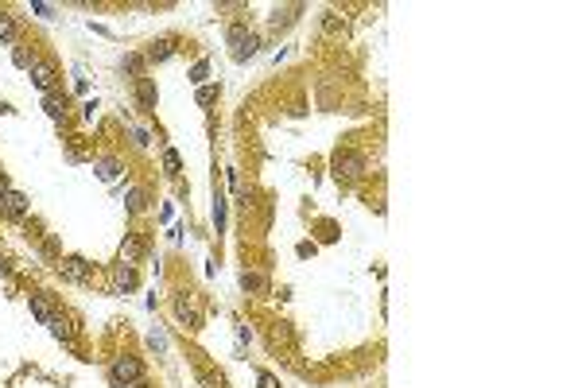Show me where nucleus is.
Masks as SVG:
<instances>
[{
	"mask_svg": "<svg viewBox=\"0 0 582 388\" xmlns=\"http://www.w3.org/2000/svg\"><path fill=\"white\" fill-rule=\"evenodd\" d=\"M140 380H144V361L132 358V353H125V358H117L109 365V385L113 388H132Z\"/></svg>",
	"mask_w": 582,
	"mask_h": 388,
	"instance_id": "1",
	"label": "nucleus"
},
{
	"mask_svg": "<svg viewBox=\"0 0 582 388\" xmlns=\"http://www.w3.org/2000/svg\"><path fill=\"white\" fill-rule=\"evenodd\" d=\"M330 167H334V175H338V179H345V183H349V179H361V175H365V159H361L357 152H342V148L334 152Z\"/></svg>",
	"mask_w": 582,
	"mask_h": 388,
	"instance_id": "2",
	"label": "nucleus"
},
{
	"mask_svg": "<svg viewBox=\"0 0 582 388\" xmlns=\"http://www.w3.org/2000/svg\"><path fill=\"white\" fill-rule=\"evenodd\" d=\"M229 43H233V58H237V62H245V58L257 55V35L245 31L241 24H237V28H229Z\"/></svg>",
	"mask_w": 582,
	"mask_h": 388,
	"instance_id": "3",
	"label": "nucleus"
},
{
	"mask_svg": "<svg viewBox=\"0 0 582 388\" xmlns=\"http://www.w3.org/2000/svg\"><path fill=\"white\" fill-rule=\"evenodd\" d=\"M31 82H35V89H39V94H55V67H51L47 58H31Z\"/></svg>",
	"mask_w": 582,
	"mask_h": 388,
	"instance_id": "4",
	"label": "nucleus"
},
{
	"mask_svg": "<svg viewBox=\"0 0 582 388\" xmlns=\"http://www.w3.org/2000/svg\"><path fill=\"white\" fill-rule=\"evenodd\" d=\"M59 276L70 283H89V264L82 256H59Z\"/></svg>",
	"mask_w": 582,
	"mask_h": 388,
	"instance_id": "5",
	"label": "nucleus"
},
{
	"mask_svg": "<svg viewBox=\"0 0 582 388\" xmlns=\"http://www.w3.org/2000/svg\"><path fill=\"white\" fill-rule=\"evenodd\" d=\"M28 194H20V191H8V194H0V213L4 218H24L28 213Z\"/></svg>",
	"mask_w": 582,
	"mask_h": 388,
	"instance_id": "6",
	"label": "nucleus"
},
{
	"mask_svg": "<svg viewBox=\"0 0 582 388\" xmlns=\"http://www.w3.org/2000/svg\"><path fill=\"white\" fill-rule=\"evenodd\" d=\"M156 78H136V105L144 109V113H156Z\"/></svg>",
	"mask_w": 582,
	"mask_h": 388,
	"instance_id": "7",
	"label": "nucleus"
},
{
	"mask_svg": "<svg viewBox=\"0 0 582 388\" xmlns=\"http://www.w3.org/2000/svg\"><path fill=\"white\" fill-rule=\"evenodd\" d=\"M175 55V39L171 35H159L148 43V51H144V62H167V58Z\"/></svg>",
	"mask_w": 582,
	"mask_h": 388,
	"instance_id": "8",
	"label": "nucleus"
},
{
	"mask_svg": "<svg viewBox=\"0 0 582 388\" xmlns=\"http://www.w3.org/2000/svg\"><path fill=\"white\" fill-rule=\"evenodd\" d=\"M144 256V245H140L136 233H125V241H120V264H132L136 268V261Z\"/></svg>",
	"mask_w": 582,
	"mask_h": 388,
	"instance_id": "9",
	"label": "nucleus"
},
{
	"mask_svg": "<svg viewBox=\"0 0 582 388\" xmlns=\"http://www.w3.org/2000/svg\"><path fill=\"white\" fill-rule=\"evenodd\" d=\"M43 109H47V116L55 121V125H62V121H66V97H59V94H43Z\"/></svg>",
	"mask_w": 582,
	"mask_h": 388,
	"instance_id": "10",
	"label": "nucleus"
},
{
	"mask_svg": "<svg viewBox=\"0 0 582 388\" xmlns=\"http://www.w3.org/2000/svg\"><path fill=\"white\" fill-rule=\"evenodd\" d=\"M28 303H31V315H35V319H39L43 326H47V322L55 319V315H59V310H55V303H51L47 295H31Z\"/></svg>",
	"mask_w": 582,
	"mask_h": 388,
	"instance_id": "11",
	"label": "nucleus"
},
{
	"mask_svg": "<svg viewBox=\"0 0 582 388\" xmlns=\"http://www.w3.org/2000/svg\"><path fill=\"white\" fill-rule=\"evenodd\" d=\"M113 283H117V291H132L136 288V268L132 264H117L113 268Z\"/></svg>",
	"mask_w": 582,
	"mask_h": 388,
	"instance_id": "12",
	"label": "nucleus"
},
{
	"mask_svg": "<svg viewBox=\"0 0 582 388\" xmlns=\"http://www.w3.org/2000/svg\"><path fill=\"white\" fill-rule=\"evenodd\" d=\"M241 288L253 291V295H264V291H268V280L260 276V272H241Z\"/></svg>",
	"mask_w": 582,
	"mask_h": 388,
	"instance_id": "13",
	"label": "nucleus"
},
{
	"mask_svg": "<svg viewBox=\"0 0 582 388\" xmlns=\"http://www.w3.org/2000/svg\"><path fill=\"white\" fill-rule=\"evenodd\" d=\"M144 67H148V62H144V55H125V58H120V70H125V74H132V78H144Z\"/></svg>",
	"mask_w": 582,
	"mask_h": 388,
	"instance_id": "14",
	"label": "nucleus"
},
{
	"mask_svg": "<svg viewBox=\"0 0 582 388\" xmlns=\"http://www.w3.org/2000/svg\"><path fill=\"white\" fill-rule=\"evenodd\" d=\"M125 202H129V213H144L148 210V194L140 191V186H132V191L125 194Z\"/></svg>",
	"mask_w": 582,
	"mask_h": 388,
	"instance_id": "15",
	"label": "nucleus"
},
{
	"mask_svg": "<svg viewBox=\"0 0 582 388\" xmlns=\"http://www.w3.org/2000/svg\"><path fill=\"white\" fill-rule=\"evenodd\" d=\"M47 326H51V334H55L59 342H74V330H70V322L62 319V315H55V319H51Z\"/></svg>",
	"mask_w": 582,
	"mask_h": 388,
	"instance_id": "16",
	"label": "nucleus"
},
{
	"mask_svg": "<svg viewBox=\"0 0 582 388\" xmlns=\"http://www.w3.org/2000/svg\"><path fill=\"white\" fill-rule=\"evenodd\" d=\"M0 39H4V43H16V16H12V12H0Z\"/></svg>",
	"mask_w": 582,
	"mask_h": 388,
	"instance_id": "17",
	"label": "nucleus"
},
{
	"mask_svg": "<svg viewBox=\"0 0 582 388\" xmlns=\"http://www.w3.org/2000/svg\"><path fill=\"white\" fill-rule=\"evenodd\" d=\"M322 31H326V35H345V19H338L334 12H326V16H322Z\"/></svg>",
	"mask_w": 582,
	"mask_h": 388,
	"instance_id": "18",
	"label": "nucleus"
},
{
	"mask_svg": "<svg viewBox=\"0 0 582 388\" xmlns=\"http://www.w3.org/2000/svg\"><path fill=\"white\" fill-rule=\"evenodd\" d=\"M217 94H221V89H217V86H198L194 101H198V105H202V109H206V105H214V101H217Z\"/></svg>",
	"mask_w": 582,
	"mask_h": 388,
	"instance_id": "19",
	"label": "nucleus"
},
{
	"mask_svg": "<svg viewBox=\"0 0 582 388\" xmlns=\"http://www.w3.org/2000/svg\"><path fill=\"white\" fill-rule=\"evenodd\" d=\"M93 171H98L101 179L109 183V179H117V171H120V159H101V164L93 167Z\"/></svg>",
	"mask_w": 582,
	"mask_h": 388,
	"instance_id": "20",
	"label": "nucleus"
},
{
	"mask_svg": "<svg viewBox=\"0 0 582 388\" xmlns=\"http://www.w3.org/2000/svg\"><path fill=\"white\" fill-rule=\"evenodd\" d=\"M206 74H210V62L206 58H198L194 67H190V82H194V86H206Z\"/></svg>",
	"mask_w": 582,
	"mask_h": 388,
	"instance_id": "21",
	"label": "nucleus"
},
{
	"mask_svg": "<svg viewBox=\"0 0 582 388\" xmlns=\"http://www.w3.org/2000/svg\"><path fill=\"white\" fill-rule=\"evenodd\" d=\"M179 167H183V164H179V152H175V148H163V171L179 175Z\"/></svg>",
	"mask_w": 582,
	"mask_h": 388,
	"instance_id": "22",
	"label": "nucleus"
},
{
	"mask_svg": "<svg viewBox=\"0 0 582 388\" xmlns=\"http://www.w3.org/2000/svg\"><path fill=\"white\" fill-rule=\"evenodd\" d=\"M214 225H217V229L226 225V198H221V194L214 198Z\"/></svg>",
	"mask_w": 582,
	"mask_h": 388,
	"instance_id": "23",
	"label": "nucleus"
},
{
	"mask_svg": "<svg viewBox=\"0 0 582 388\" xmlns=\"http://www.w3.org/2000/svg\"><path fill=\"white\" fill-rule=\"evenodd\" d=\"M12 62H16L20 70H31V55H28L24 47H16V51H12Z\"/></svg>",
	"mask_w": 582,
	"mask_h": 388,
	"instance_id": "24",
	"label": "nucleus"
},
{
	"mask_svg": "<svg viewBox=\"0 0 582 388\" xmlns=\"http://www.w3.org/2000/svg\"><path fill=\"white\" fill-rule=\"evenodd\" d=\"M31 12H35L39 19H55V8H51V4H39V0L31 4Z\"/></svg>",
	"mask_w": 582,
	"mask_h": 388,
	"instance_id": "25",
	"label": "nucleus"
},
{
	"mask_svg": "<svg viewBox=\"0 0 582 388\" xmlns=\"http://www.w3.org/2000/svg\"><path fill=\"white\" fill-rule=\"evenodd\" d=\"M257 385L260 388H280V380L272 377V373H257Z\"/></svg>",
	"mask_w": 582,
	"mask_h": 388,
	"instance_id": "26",
	"label": "nucleus"
},
{
	"mask_svg": "<svg viewBox=\"0 0 582 388\" xmlns=\"http://www.w3.org/2000/svg\"><path fill=\"white\" fill-rule=\"evenodd\" d=\"M132 140H136V148H148L152 144V136L144 132V128H132Z\"/></svg>",
	"mask_w": 582,
	"mask_h": 388,
	"instance_id": "27",
	"label": "nucleus"
},
{
	"mask_svg": "<svg viewBox=\"0 0 582 388\" xmlns=\"http://www.w3.org/2000/svg\"><path fill=\"white\" fill-rule=\"evenodd\" d=\"M334 237H338V229L330 222H322V241H334Z\"/></svg>",
	"mask_w": 582,
	"mask_h": 388,
	"instance_id": "28",
	"label": "nucleus"
},
{
	"mask_svg": "<svg viewBox=\"0 0 582 388\" xmlns=\"http://www.w3.org/2000/svg\"><path fill=\"white\" fill-rule=\"evenodd\" d=\"M93 113H98V101H86V109H82V116H86V121H93Z\"/></svg>",
	"mask_w": 582,
	"mask_h": 388,
	"instance_id": "29",
	"label": "nucleus"
},
{
	"mask_svg": "<svg viewBox=\"0 0 582 388\" xmlns=\"http://www.w3.org/2000/svg\"><path fill=\"white\" fill-rule=\"evenodd\" d=\"M8 191H12V186H8V175L0 171V194H8Z\"/></svg>",
	"mask_w": 582,
	"mask_h": 388,
	"instance_id": "30",
	"label": "nucleus"
},
{
	"mask_svg": "<svg viewBox=\"0 0 582 388\" xmlns=\"http://www.w3.org/2000/svg\"><path fill=\"white\" fill-rule=\"evenodd\" d=\"M132 388H148V385H144V380H140V385H132Z\"/></svg>",
	"mask_w": 582,
	"mask_h": 388,
	"instance_id": "31",
	"label": "nucleus"
},
{
	"mask_svg": "<svg viewBox=\"0 0 582 388\" xmlns=\"http://www.w3.org/2000/svg\"><path fill=\"white\" fill-rule=\"evenodd\" d=\"M0 171H4V167H0Z\"/></svg>",
	"mask_w": 582,
	"mask_h": 388,
	"instance_id": "32",
	"label": "nucleus"
}]
</instances>
